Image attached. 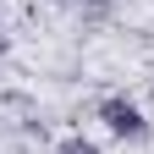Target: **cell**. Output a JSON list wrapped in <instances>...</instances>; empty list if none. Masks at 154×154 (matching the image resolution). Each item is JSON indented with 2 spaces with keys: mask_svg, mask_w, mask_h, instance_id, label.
Instances as JSON below:
<instances>
[{
  "mask_svg": "<svg viewBox=\"0 0 154 154\" xmlns=\"http://www.w3.org/2000/svg\"><path fill=\"white\" fill-rule=\"evenodd\" d=\"M99 121H105V132H110V138H121V143H143L149 132H154V127H149V116L132 105L127 94H110V99H99Z\"/></svg>",
  "mask_w": 154,
  "mask_h": 154,
  "instance_id": "obj_1",
  "label": "cell"
},
{
  "mask_svg": "<svg viewBox=\"0 0 154 154\" xmlns=\"http://www.w3.org/2000/svg\"><path fill=\"white\" fill-rule=\"evenodd\" d=\"M6 50H11V33H6V28H0V55H6Z\"/></svg>",
  "mask_w": 154,
  "mask_h": 154,
  "instance_id": "obj_3",
  "label": "cell"
},
{
  "mask_svg": "<svg viewBox=\"0 0 154 154\" xmlns=\"http://www.w3.org/2000/svg\"><path fill=\"white\" fill-rule=\"evenodd\" d=\"M61 154H105V149L94 143V138H83V132H77V138H66V143H61Z\"/></svg>",
  "mask_w": 154,
  "mask_h": 154,
  "instance_id": "obj_2",
  "label": "cell"
}]
</instances>
